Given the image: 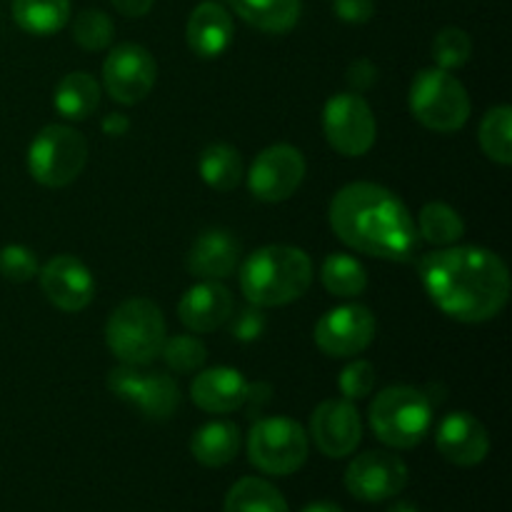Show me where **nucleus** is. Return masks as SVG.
<instances>
[{
  "label": "nucleus",
  "mask_w": 512,
  "mask_h": 512,
  "mask_svg": "<svg viewBox=\"0 0 512 512\" xmlns=\"http://www.w3.org/2000/svg\"><path fill=\"white\" fill-rule=\"evenodd\" d=\"M420 283L435 308L458 323H485L503 313L510 300V270L493 250L448 245L425 255Z\"/></svg>",
  "instance_id": "nucleus-1"
},
{
  "label": "nucleus",
  "mask_w": 512,
  "mask_h": 512,
  "mask_svg": "<svg viewBox=\"0 0 512 512\" xmlns=\"http://www.w3.org/2000/svg\"><path fill=\"white\" fill-rule=\"evenodd\" d=\"M330 228L355 253L405 263L418 250V230L403 200L378 183H350L330 203Z\"/></svg>",
  "instance_id": "nucleus-2"
},
{
  "label": "nucleus",
  "mask_w": 512,
  "mask_h": 512,
  "mask_svg": "<svg viewBox=\"0 0 512 512\" xmlns=\"http://www.w3.org/2000/svg\"><path fill=\"white\" fill-rule=\"evenodd\" d=\"M313 285V260L293 245H265L240 265V290L255 308H280Z\"/></svg>",
  "instance_id": "nucleus-3"
},
{
  "label": "nucleus",
  "mask_w": 512,
  "mask_h": 512,
  "mask_svg": "<svg viewBox=\"0 0 512 512\" xmlns=\"http://www.w3.org/2000/svg\"><path fill=\"white\" fill-rule=\"evenodd\" d=\"M435 403L425 390L393 385L370 403L368 420L375 438L395 450H410L425 440L433 428Z\"/></svg>",
  "instance_id": "nucleus-4"
},
{
  "label": "nucleus",
  "mask_w": 512,
  "mask_h": 512,
  "mask_svg": "<svg viewBox=\"0 0 512 512\" xmlns=\"http://www.w3.org/2000/svg\"><path fill=\"white\" fill-rule=\"evenodd\" d=\"M165 338L163 310L148 298L125 300L105 323V345L123 365H150L160 355Z\"/></svg>",
  "instance_id": "nucleus-5"
},
{
  "label": "nucleus",
  "mask_w": 512,
  "mask_h": 512,
  "mask_svg": "<svg viewBox=\"0 0 512 512\" xmlns=\"http://www.w3.org/2000/svg\"><path fill=\"white\" fill-rule=\"evenodd\" d=\"M413 118L435 133H455L470 118V95L450 70L425 68L410 83Z\"/></svg>",
  "instance_id": "nucleus-6"
},
{
  "label": "nucleus",
  "mask_w": 512,
  "mask_h": 512,
  "mask_svg": "<svg viewBox=\"0 0 512 512\" xmlns=\"http://www.w3.org/2000/svg\"><path fill=\"white\" fill-rule=\"evenodd\" d=\"M88 143L70 125H45L28 148V173L45 188H65L83 173Z\"/></svg>",
  "instance_id": "nucleus-7"
},
{
  "label": "nucleus",
  "mask_w": 512,
  "mask_h": 512,
  "mask_svg": "<svg viewBox=\"0 0 512 512\" xmlns=\"http://www.w3.org/2000/svg\"><path fill=\"white\" fill-rule=\"evenodd\" d=\"M310 440L303 425L290 418H260L248 433V458L265 475H293L308 460Z\"/></svg>",
  "instance_id": "nucleus-8"
},
{
  "label": "nucleus",
  "mask_w": 512,
  "mask_h": 512,
  "mask_svg": "<svg viewBox=\"0 0 512 512\" xmlns=\"http://www.w3.org/2000/svg\"><path fill=\"white\" fill-rule=\"evenodd\" d=\"M323 133L335 153L360 158L375 145L378 123L363 95L338 93L323 108Z\"/></svg>",
  "instance_id": "nucleus-9"
},
{
  "label": "nucleus",
  "mask_w": 512,
  "mask_h": 512,
  "mask_svg": "<svg viewBox=\"0 0 512 512\" xmlns=\"http://www.w3.org/2000/svg\"><path fill=\"white\" fill-rule=\"evenodd\" d=\"M108 390L115 398L135 405L148 420H168L180 405V388L168 373H140L135 365H123L108 373Z\"/></svg>",
  "instance_id": "nucleus-10"
},
{
  "label": "nucleus",
  "mask_w": 512,
  "mask_h": 512,
  "mask_svg": "<svg viewBox=\"0 0 512 512\" xmlns=\"http://www.w3.org/2000/svg\"><path fill=\"white\" fill-rule=\"evenodd\" d=\"M303 153L293 145H270L255 155L248 170V190L260 203H283L293 198L305 178Z\"/></svg>",
  "instance_id": "nucleus-11"
},
{
  "label": "nucleus",
  "mask_w": 512,
  "mask_h": 512,
  "mask_svg": "<svg viewBox=\"0 0 512 512\" xmlns=\"http://www.w3.org/2000/svg\"><path fill=\"white\" fill-rule=\"evenodd\" d=\"M158 80V65L150 50L138 43H120L103 63V85L120 105H135L150 95Z\"/></svg>",
  "instance_id": "nucleus-12"
},
{
  "label": "nucleus",
  "mask_w": 512,
  "mask_h": 512,
  "mask_svg": "<svg viewBox=\"0 0 512 512\" xmlns=\"http://www.w3.org/2000/svg\"><path fill=\"white\" fill-rule=\"evenodd\" d=\"M408 465L385 450H368L353 458L345 470V490L363 503H385L408 485Z\"/></svg>",
  "instance_id": "nucleus-13"
},
{
  "label": "nucleus",
  "mask_w": 512,
  "mask_h": 512,
  "mask_svg": "<svg viewBox=\"0 0 512 512\" xmlns=\"http://www.w3.org/2000/svg\"><path fill=\"white\" fill-rule=\"evenodd\" d=\"M313 338L315 345L330 358L360 355L375 338L373 310L360 303L338 305L318 320Z\"/></svg>",
  "instance_id": "nucleus-14"
},
{
  "label": "nucleus",
  "mask_w": 512,
  "mask_h": 512,
  "mask_svg": "<svg viewBox=\"0 0 512 512\" xmlns=\"http://www.w3.org/2000/svg\"><path fill=\"white\" fill-rule=\"evenodd\" d=\"M310 435L315 448L328 458H348L363 438L360 413L348 398H330L310 415Z\"/></svg>",
  "instance_id": "nucleus-15"
},
{
  "label": "nucleus",
  "mask_w": 512,
  "mask_h": 512,
  "mask_svg": "<svg viewBox=\"0 0 512 512\" xmlns=\"http://www.w3.org/2000/svg\"><path fill=\"white\" fill-rule=\"evenodd\" d=\"M45 298L63 313H80L95 298V280L75 255H55L38 270Z\"/></svg>",
  "instance_id": "nucleus-16"
},
{
  "label": "nucleus",
  "mask_w": 512,
  "mask_h": 512,
  "mask_svg": "<svg viewBox=\"0 0 512 512\" xmlns=\"http://www.w3.org/2000/svg\"><path fill=\"white\" fill-rule=\"evenodd\" d=\"M435 448L448 463L458 468H473L488 458L490 435L475 415L458 410L440 420L435 430Z\"/></svg>",
  "instance_id": "nucleus-17"
},
{
  "label": "nucleus",
  "mask_w": 512,
  "mask_h": 512,
  "mask_svg": "<svg viewBox=\"0 0 512 512\" xmlns=\"http://www.w3.org/2000/svg\"><path fill=\"white\" fill-rule=\"evenodd\" d=\"M178 318L190 333H213L233 318V295L218 280H200L180 298Z\"/></svg>",
  "instance_id": "nucleus-18"
},
{
  "label": "nucleus",
  "mask_w": 512,
  "mask_h": 512,
  "mask_svg": "<svg viewBox=\"0 0 512 512\" xmlns=\"http://www.w3.org/2000/svg\"><path fill=\"white\" fill-rule=\"evenodd\" d=\"M235 35L233 18H230L228 8L215 0H205L198 8L190 13L188 25H185V40L188 48L193 50L198 58L215 60L230 48Z\"/></svg>",
  "instance_id": "nucleus-19"
},
{
  "label": "nucleus",
  "mask_w": 512,
  "mask_h": 512,
  "mask_svg": "<svg viewBox=\"0 0 512 512\" xmlns=\"http://www.w3.org/2000/svg\"><path fill=\"white\" fill-rule=\"evenodd\" d=\"M248 385L240 370L218 365V368H208L195 375L190 385V398L205 413L228 415L243 408L248 398Z\"/></svg>",
  "instance_id": "nucleus-20"
},
{
  "label": "nucleus",
  "mask_w": 512,
  "mask_h": 512,
  "mask_svg": "<svg viewBox=\"0 0 512 512\" xmlns=\"http://www.w3.org/2000/svg\"><path fill=\"white\" fill-rule=\"evenodd\" d=\"M240 255H243L240 240L230 230L210 228L200 233L190 248L188 270L200 280L230 278L233 270L238 268Z\"/></svg>",
  "instance_id": "nucleus-21"
},
{
  "label": "nucleus",
  "mask_w": 512,
  "mask_h": 512,
  "mask_svg": "<svg viewBox=\"0 0 512 512\" xmlns=\"http://www.w3.org/2000/svg\"><path fill=\"white\" fill-rule=\"evenodd\" d=\"M190 453L205 468H223L240 453V430L230 420H213L195 430Z\"/></svg>",
  "instance_id": "nucleus-22"
},
{
  "label": "nucleus",
  "mask_w": 512,
  "mask_h": 512,
  "mask_svg": "<svg viewBox=\"0 0 512 512\" xmlns=\"http://www.w3.org/2000/svg\"><path fill=\"white\" fill-rule=\"evenodd\" d=\"M240 18L263 33H288L300 20V0H225Z\"/></svg>",
  "instance_id": "nucleus-23"
},
{
  "label": "nucleus",
  "mask_w": 512,
  "mask_h": 512,
  "mask_svg": "<svg viewBox=\"0 0 512 512\" xmlns=\"http://www.w3.org/2000/svg\"><path fill=\"white\" fill-rule=\"evenodd\" d=\"M55 110L68 120H85L98 110L100 105V85L85 70L68 73L58 83L53 95Z\"/></svg>",
  "instance_id": "nucleus-24"
},
{
  "label": "nucleus",
  "mask_w": 512,
  "mask_h": 512,
  "mask_svg": "<svg viewBox=\"0 0 512 512\" xmlns=\"http://www.w3.org/2000/svg\"><path fill=\"white\" fill-rule=\"evenodd\" d=\"M198 173L208 188L228 193V190L238 188L245 175L243 155L228 143H213L200 153Z\"/></svg>",
  "instance_id": "nucleus-25"
},
{
  "label": "nucleus",
  "mask_w": 512,
  "mask_h": 512,
  "mask_svg": "<svg viewBox=\"0 0 512 512\" xmlns=\"http://www.w3.org/2000/svg\"><path fill=\"white\" fill-rule=\"evenodd\" d=\"M13 18L25 33L53 35L70 20V0H13Z\"/></svg>",
  "instance_id": "nucleus-26"
},
{
  "label": "nucleus",
  "mask_w": 512,
  "mask_h": 512,
  "mask_svg": "<svg viewBox=\"0 0 512 512\" xmlns=\"http://www.w3.org/2000/svg\"><path fill=\"white\" fill-rule=\"evenodd\" d=\"M225 512H290L283 493L263 478H243L225 495Z\"/></svg>",
  "instance_id": "nucleus-27"
},
{
  "label": "nucleus",
  "mask_w": 512,
  "mask_h": 512,
  "mask_svg": "<svg viewBox=\"0 0 512 512\" xmlns=\"http://www.w3.org/2000/svg\"><path fill=\"white\" fill-rule=\"evenodd\" d=\"M320 280L335 298H358L368 288V273H365L363 263L345 253H333L325 258L323 268H320Z\"/></svg>",
  "instance_id": "nucleus-28"
},
{
  "label": "nucleus",
  "mask_w": 512,
  "mask_h": 512,
  "mask_svg": "<svg viewBox=\"0 0 512 512\" xmlns=\"http://www.w3.org/2000/svg\"><path fill=\"white\" fill-rule=\"evenodd\" d=\"M415 230L423 240L428 243L440 245V248H448L455 245L465 235V223L460 218V213L455 208H450L448 203H428L423 205V210L418 213V223Z\"/></svg>",
  "instance_id": "nucleus-29"
},
{
  "label": "nucleus",
  "mask_w": 512,
  "mask_h": 512,
  "mask_svg": "<svg viewBox=\"0 0 512 512\" xmlns=\"http://www.w3.org/2000/svg\"><path fill=\"white\" fill-rule=\"evenodd\" d=\"M480 148L490 160L500 165L512 163V110L510 105H498L488 110L478 130Z\"/></svg>",
  "instance_id": "nucleus-30"
},
{
  "label": "nucleus",
  "mask_w": 512,
  "mask_h": 512,
  "mask_svg": "<svg viewBox=\"0 0 512 512\" xmlns=\"http://www.w3.org/2000/svg\"><path fill=\"white\" fill-rule=\"evenodd\" d=\"M158 358H163V363L175 373L188 375L203 368L208 360V350H205L203 340L193 338V335H173V338H165Z\"/></svg>",
  "instance_id": "nucleus-31"
},
{
  "label": "nucleus",
  "mask_w": 512,
  "mask_h": 512,
  "mask_svg": "<svg viewBox=\"0 0 512 512\" xmlns=\"http://www.w3.org/2000/svg\"><path fill=\"white\" fill-rule=\"evenodd\" d=\"M113 35H115V25L113 20H110V15L103 13V10L90 8L75 15L73 38L83 50H93V53L105 50L110 43H113Z\"/></svg>",
  "instance_id": "nucleus-32"
},
{
  "label": "nucleus",
  "mask_w": 512,
  "mask_h": 512,
  "mask_svg": "<svg viewBox=\"0 0 512 512\" xmlns=\"http://www.w3.org/2000/svg\"><path fill=\"white\" fill-rule=\"evenodd\" d=\"M473 58V40L460 28H443L433 40V60L443 70L463 68Z\"/></svg>",
  "instance_id": "nucleus-33"
},
{
  "label": "nucleus",
  "mask_w": 512,
  "mask_h": 512,
  "mask_svg": "<svg viewBox=\"0 0 512 512\" xmlns=\"http://www.w3.org/2000/svg\"><path fill=\"white\" fill-rule=\"evenodd\" d=\"M38 258L25 245H5L0 250V275L10 283H28L38 275Z\"/></svg>",
  "instance_id": "nucleus-34"
},
{
  "label": "nucleus",
  "mask_w": 512,
  "mask_h": 512,
  "mask_svg": "<svg viewBox=\"0 0 512 512\" xmlns=\"http://www.w3.org/2000/svg\"><path fill=\"white\" fill-rule=\"evenodd\" d=\"M340 393L348 400H360L368 398L375 388V368L368 363V360H353L343 368L340 373Z\"/></svg>",
  "instance_id": "nucleus-35"
},
{
  "label": "nucleus",
  "mask_w": 512,
  "mask_h": 512,
  "mask_svg": "<svg viewBox=\"0 0 512 512\" xmlns=\"http://www.w3.org/2000/svg\"><path fill=\"white\" fill-rule=\"evenodd\" d=\"M265 333V315L260 308H245L235 318H230V335L240 343H253Z\"/></svg>",
  "instance_id": "nucleus-36"
},
{
  "label": "nucleus",
  "mask_w": 512,
  "mask_h": 512,
  "mask_svg": "<svg viewBox=\"0 0 512 512\" xmlns=\"http://www.w3.org/2000/svg\"><path fill=\"white\" fill-rule=\"evenodd\" d=\"M333 10L343 23L363 25L375 15V0H333Z\"/></svg>",
  "instance_id": "nucleus-37"
},
{
  "label": "nucleus",
  "mask_w": 512,
  "mask_h": 512,
  "mask_svg": "<svg viewBox=\"0 0 512 512\" xmlns=\"http://www.w3.org/2000/svg\"><path fill=\"white\" fill-rule=\"evenodd\" d=\"M345 80L350 83V88L363 93V90L373 88V85L378 83V68H375L373 60L358 58L348 65V75H345Z\"/></svg>",
  "instance_id": "nucleus-38"
},
{
  "label": "nucleus",
  "mask_w": 512,
  "mask_h": 512,
  "mask_svg": "<svg viewBox=\"0 0 512 512\" xmlns=\"http://www.w3.org/2000/svg\"><path fill=\"white\" fill-rule=\"evenodd\" d=\"M110 3L125 18H143V15L150 13L155 0H110Z\"/></svg>",
  "instance_id": "nucleus-39"
},
{
  "label": "nucleus",
  "mask_w": 512,
  "mask_h": 512,
  "mask_svg": "<svg viewBox=\"0 0 512 512\" xmlns=\"http://www.w3.org/2000/svg\"><path fill=\"white\" fill-rule=\"evenodd\" d=\"M100 128H103V133L110 135V138H123V135L130 130V120L125 118L123 113H110L105 115Z\"/></svg>",
  "instance_id": "nucleus-40"
},
{
  "label": "nucleus",
  "mask_w": 512,
  "mask_h": 512,
  "mask_svg": "<svg viewBox=\"0 0 512 512\" xmlns=\"http://www.w3.org/2000/svg\"><path fill=\"white\" fill-rule=\"evenodd\" d=\"M300 512H345L340 505L328 503V500H318V503H310L308 508H303Z\"/></svg>",
  "instance_id": "nucleus-41"
},
{
  "label": "nucleus",
  "mask_w": 512,
  "mask_h": 512,
  "mask_svg": "<svg viewBox=\"0 0 512 512\" xmlns=\"http://www.w3.org/2000/svg\"><path fill=\"white\" fill-rule=\"evenodd\" d=\"M385 512H420L418 508H415L413 503H408V500H400V503H395V505H390L388 510Z\"/></svg>",
  "instance_id": "nucleus-42"
}]
</instances>
